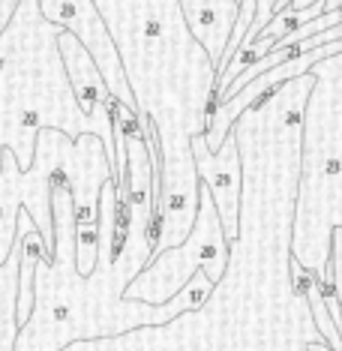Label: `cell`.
Masks as SVG:
<instances>
[{
  "label": "cell",
  "instance_id": "cell-11",
  "mask_svg": "<svg viewBox=\"0 0 342 351\" xmlns=\"http://www.w3.org/2000/svg\"><path fill=\"white\" fill-rule=\"evenodd\" d=\"M19 3H21V0H0V36H3L6 25L12 21V15H15V10H19Z\"/></svg>",
  "mask_w": 342,
  "mask_h": 351
},
{
  "label": "cell",
  "instance_id": "cell-3",
  "mask_svg": "<svg viewBox=\"0 0 342 351\" xmlns=\"http://www.w3.org/2000/svg\"><path fill=\"white\" fill-rule=\"evenodd\" d=\"M225 258H228V241L225 231H222V219L208 186L201 183L198 186L195 222L189 228V234L178 246H169V250L150 255L147 265L126 282L123 298L165 303L184 289L198 270H204V276L213 285H219L222 276H225Z\"/></svg>",
  "mask_w": 342,
  "mask_h": 351
},
{
  "label": "cell",
  "instance_id": "cell-7",
  "mask_svg": "<svg viewBox=\"0 0 342 351\" xmlns=\"http://www.w3.org/2000/svg\"><path fill=\"white\" fill-rule=\"evenodd\" d=\"M178 3L193 36L210 54L219 75L222 63H225V45L232 39L237 10H241V0H178Z\"/></svg>",
  "mask_w": 342,
  "mask_h": 351
},
{
  "label": "cell",
  "instance_id": "cell-8",
  "mask_svg": "<svg viewBox=\"0 0 342 351\" xmlns=\"http://www.w3.org/2000/svg\"><path fill=\"white\" fill-rule=\"evenodd\" d=\"M58 45H60V58H63V66H66L69 84H73V90L78 97V106H82L87 114H93L97 108L111 106V93H108L106 82H102L99 66L93 63L90 51L78 43V36L63 27L58 36Z\"/></svg>",
  "mask_w": 342,
  "mask_h": 351
},
{
  "label": "cell",
  "instance_id": "cell-9",
  "mask_svg": "<svg viewBox=\"0 0 342 351\" xmlns=\"http://www.w3.org/2000/svg\"><path fill=\"white\" fill-rule=\"evenodd\" d=\"M19 267H21V243L15 237L10 258L0 265V351H15L21 322H19Z\"/></svg>",
  "mask_w": 342,
  "mask_h": 351
},
{
  "label": "cell",
  "instance_id": "cell-5",
  "mask_svg": "<svg viewBox=\"0 0 342 351\" xmlns=\"http://www.w3.org/2000/svg\"><path fill=\"white\" fill-rule=\"evenodd\" d=\"M39 12H42L45 21L75 34L78 43L90 51L93 63L99 66L102 82H106L111 99H117L121 106L135 108L132 90H130V84H126L121 58H117V49H114V39H111L106 19H102V12L97 10V3H93V0H39Z\"/></svg>",
  "mask_w": 342,
  "mask_h": 351
},
{
  "label": "cell",
  "instance_id": "cell-10",
  "mask_svg": "<svg viewBox=\"0 0 342 351\" xmlns=\"http://www.w3.org/2000/svg\"><path fill=\"white\" fill-rule=\"evenodd\" d=\"M273 6H276V0H256V19H252V25H249V30H246V39L243 43H252L258 34H261V27L267 25L270 19H273ZM241 43V45H243ZM237 45V49H241Z\"/></svg>",
  "mask_w": 342,
  "mask_h": 351
},
{
  "label": "cell",
  "instance_id": "cell-6",
  "mask_svg": "<svg viewBox=\"0 0 342 351\" xmlns=\"http://www.w3.org/2000/svg\"><path fill=\"white\" fill-rule=\"evenodd\" d=\"M189 154H193L198 178L208 186L213 204H217L225 241L228 243L237 241V231H241V195H243L237 132L234 130L228 132L219 150H210L208 141H204V132H198V135H193V141H189Z\"/></svg>",
  "mask_w": 342,
  "mask_h": 351
},
{
  "label": "cell",
  "instance_id": "cell-1",
  "mask_svg": "<svg viewBox=\"0 0 342 351\" xmlns=\"http://www.w3.org/2000/svg\"><path fill=\"white\" fill-rule=\"evenodd\" d=\"M114 39L138 117L156 130L159 154H189L217 99V66L189 30L178 0H93Z\"/></svg>",
  "mask_w": 342,
  "mask_h": 351
},
{
  "label": "cell",
  "instance_id": "cell-2",
  "mask_svg": "<svg viewBox=\"0 0 342 351\" xmlns=\"http://www.w3.org/2000/svg\"><path fill=\"white\" fill-rule=\"evenodd\" d=\"M60 30L42 19L39 0H21L0 36V159L3 150H12L21 169H30L36 132L51 126L69 138L84 132L99 135L114 171L111 106L97 108L93 114L78 106L60 58Z\"/></svg>",
  "mask_w": 342,
  "mask_h": 351
},
{
  "label": "cell",
  "instance_id": "cell-4",
  "mask_svg": "<svg viewBox=\"0 0 342 351\" xmlns=\"http://www.w3.org/2000/svg\"><path fill=\"white\" fill-rule=\"evenodd\" d=\"M66 132L45 130L36 132L34 162L21 169L12 150H3L0 159V265L10 258L15 237H19V213L21 207L36 222L45 246H54V222H51V174L60 156V138Z\"/></svg>",
  "mask_w": 342,
  "mask_h": 351
}]
</instances>
